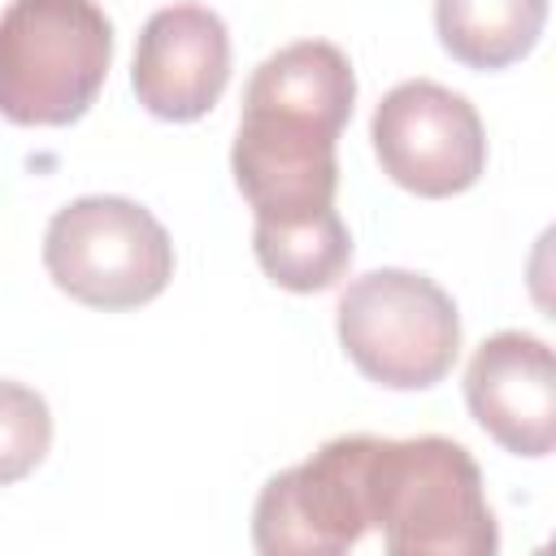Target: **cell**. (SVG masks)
Returning a JSON list of instances; mask_svg holds the SVG:
<instances>
[{
    "label": "cell",
    "mask_w": 556,
    "mask_h": 556,
    "mask_svg": "<svg viewBox=\"0 0 556 556\" xmlns=\"http://www.w3.org/2000/svg\"><path fill=\"white\" fill-rule=\"evenodd\" d=\"M352 104V61L326 39L287 43L252 70L230 148V169L252 217H300L334 204V148Z\"/></svg>",
    "instance_id": "cell-1"
},
{
    "label": "cell",
    "mask_w": 556,
    "mask_h": 556,
    "mask_svg": "<svg viewBox=\"0 0 556 556\" xmlns=\"http://www.w3.org/2000/svg\"><path fill=\"white\" fill-rule=\"evenodd\" d=\"M361 508L391 556H491L500 547L482 469L443 434H365Z\"/></svg>",
    "instance_id": "cell-2"
},
{
    "label": "cell",
    "mask_w": 556,
    "mask_h": 556,
    "mask_svg": "<svg viewBox=\"0 0 556 556\" xmlns=\"http://www.w3.org/2000/svg\"><path fill=\"white\" fill-rule=\"evenodd\" d=\"M113 26L96 0H9L0 13V113L70 126L104 87Z\"/></svg>",
    "instance_id": "cell-3"
},
{
    "label": "cell",
    "mask_w": 556,
    "mask_h": 556,
    "mask_svg": "<svg viewBox=\"0 0 556 556\" xmlns=\"http://www.w3.org/2000/svg\"><path fill=\"white\" fill-rule=\"evenodd\" d=\"M339 343L378 387H434L460 352L456 300L417 269H369L339 295Z\"/></svg>",
    "instance_id": "cell-4"
},
{
    "label": "cell",
    "mask_w": 556,
    "mask_h": 556,
    "mask_svg": "<svg viewBox=\"0 0 556 556\" xmlns=\"http://www.w3.org/2000/svg\"><path fill=\"white\" fill-rule=\"evenodd\" d=\"M52 282L91 308H139L174 278L169 230L126 195H78L43 235Z\"/></svg>",
    "instance_id": "cell-5"
},
{
    "label": "cell",
    "mask_w": 556,
    "mask_h": 556,
    "mask_svg": "<svg viewBox=\"0 0 556 556\" xmlns=\"http://www.w3.org/2000/svg\"><path fill=\"white\" fill-rule=\"evenodd\" d=\"M369 139L382 174L426 200L469 191L486 169V130L478 109L430 78L391 87L374 109Z\"/></svg>",
    "instance_id": "cell-6"
},
{
    "label": "cell",
    "mask_w": 556,
    "mask_h": 556,
    "mask_svg": "<svg viewBox=\"0 0 556 556\" xmlns=\"http://www.w3.org/2000/svg\"><path fill=\"white\" fill-rule=\"evenodd\" d=\"M365 434L326 439L308 460L274 473L252 508V543L265 556H339L369 543L361 508Z\"/></svg>",
    "instance_id": "cell-7"
},
{
    "label": "cell",
    "mask_w": 556,
    "mask_h": 556,
    "mask_svg": "<svg viewBox=\"0 0 556 556\" xmlns=\"http://www.w3.org/2000/svg\"><path fill=\"white\" fill-rule=\"evenodd\" d=\"M230 83V30L204 4L156 9L135 43L130 87L152 117L195 122Z\"/></svg>",
    "instance_id": "cell-8"
},
{
    "label": "cell",
    "mask_w": 556,
    "mask_h": 556,
    "mask_svg": "<svg viewBox=\"0 0 556 556\" xmlns=\"http://www.w3.org/2000/svg\"><path fill=\"white\" fill-rule=\"evenodd\" d=\"M473 421L513 456H547L556 443V369L552 348L526 330L482 339L465 369Z\"/></svg>",
    "instance_id": "cell-9"
},
{
    "label": "cell",
    "mask_w": 556,
    "mask_h": 556,
    "mask_svg": "<svg viewBox=\"0 0 556 556\" xmlns=\"http://www.w3.org/2000/svg\"><path fill=\"white\" fill-rule=\"evenodd\" d=\"M252 252L261 269L287 291H326L352 265V235L339 208H317L300 217H256Z\"/></svg>",
    "instance_id": "cell-10"
},
{
    "label": "cell",
    "mask_w": 556,
    "mask_h": 556,
    "mask_svg": "<svg viewBox=\"0 0 556 556\" xmlns=\"http://www.w3.org/2000/svg\"><path fill=\"white\" fill-rule=\"evenodd\" d=\"M547 22V0H434L439 43L469 70L521 61Z\"/></svg>",
    "instance_id": "cell-11"
},
{
    "label": "cell",
    "mask_w": 556,
    "mask_h": 556,
    "mask_svg": "<svg viewBox=\"0 0 556 556\" xmlns=\"http://www.w3.org/2000/svg\"><path fill=\"white\" fill-rule=\"evenodd\" d=\"M52 443L48 400L26 382H0V486L22 482Z\"/></svg>",
    "instance_id": "cell-12"
}]
</instances>
